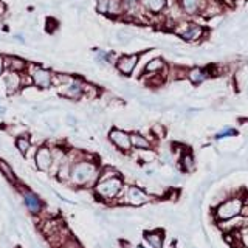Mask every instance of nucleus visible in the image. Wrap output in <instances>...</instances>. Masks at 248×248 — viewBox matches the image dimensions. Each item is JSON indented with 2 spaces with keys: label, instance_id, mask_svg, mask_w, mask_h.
<instances>
[{
  "label": "nucleus",
  "instance_id": "obj_25",
  "mask_svg": "<svg viewBox=\"0 0 248 248\" xmlns=\"http://www.w3.org/2000/svg\"><path fill=\"white\" fill-rule=\"evenodd\" d=\"M14 147L17 149V152L22 155V157H27L30 154L31 147H33V140H31L30 134H23L14 138Z\"/></svg>",
  "mask_w": 248,
  "mask_h": 248
},
{
  "label": "nucleus",
  "instance_id": "obj_4",
  "mask_svg": "<svg viewBox=\"0 0 248 248\" xmlns=\"http://www.w3.org/2000/svg\"><path fill=\"white\" fill-rule=\"evenodd\" d=\"M124 185L126 182H124V177L121 174L110 178H99L96 185L92 188L93 197L104 205H116L124 189Z\"/></svg>",
  "mask_w": 248,
  "mask_h": 248
},
{
  "label": "nucleus",
  "instance_id": "obj_34",
  "mask_svg": "<svg viewBox=\"0 0 248 248\" xmlns=\"http://www.w3.org/2000/svg\"><path fill=\"white\" fill-rule=\"evenodd\" d=\"M65 121H67V124H68V126H72V127H73V126H76V124H78V120L75 118L73 115H70V113H68V115L65 116Z\"/></svg>",
  "mask_w": 248,
  "mask_h": 248
},
{
  "label": "nucleus",
  "instance_id": "obj_23",
  "mask_svg": "<svg viewBox=\"0 0 248 248\" xmlns=\"http://www.w3.org/2000/svg\"><path fill=\"white\" fill-rule=\"evenodd\" d=\"M0 174H2V177L5 178V180L13 185L14 188L17 186L20 182H19V177H17V172H16V169L13 165H10L6 160L3 158H0Z\"/></svg>",
  "mask_w": 248,
  "mask_h": 248
},
{
  "label": "nucleus",
  "instance_id": "obj_36",
  "mask_svg": "<svg viewBox=\"0 0 248 248\" xmlns=\"http://www.w3.org/2000/svg\"><path fill=\"white\" fill-rule=\"evenodd\" d=\"M5 112H6V108L0 106V115H5Z\"/></svg>",
  "mask_w": 248,
  "mask_h": 248
},
{
  "label": "nucleus",
  "instance_id": "obj_16",
  "mask_svg": "<svg viewBox=\"0 0 248 248\" xmlns=\"http://www.w3.org/2000/svg\"><path fill=\"white\" fill-rule=\"evenodd\" d=\"M208 0H178V8L186 16H203Z\"/></svg>",
  "mask_w": 248,
  "mask_h": 248
},
{
  "label": "nucleus",
  "instance_id": "obj_22",
  "mask_svg": "<svg viewBox=\"0 0 248 248\" xmlns=\"http://www.w3.org/2000/svg\"><path fill=\"white\" fill-rule=\"evenodd\" d=\"M141 8L146 14L158 16L168 8V0H141Z\"/></svg>",
  "mask_w": 248,
  "mask_h": 248
},
{
  "label": "nucleus",
  "instance_id": "obj_13",
  "mask_svg": "<svg viewBox=\"0 0 248 248\" xmlns=\"http://www.w3.org/2000/svg\"><path fill=\"white\" fill-rule=\"evenodd\" d=\"M140 59H141V53H127V54H120L115 61V68L116 72L123 76H132L138 65Z\"/></svg>",
  "mask_w": 248,
  "mask_h": 248
},
{
  "label": "nucleus",
  "instance_id": "obj_32",
  "mask_svg": "<svg viewBox=\"0 0 248 248\" xmlns=\"http://www.w3.org/2000/svg\"><path fill=\"white\" fill-rule=\"evenodd\" d=\"M151 132H152V135L154 137H157V138H161L163 135H165V132H166V129L161 126V124H155V126L151 129Z\"/></svg>",
  "mask_w": 248,
  "mask_h": 248
},
{
  "label": "nucleus",
  "instance_id": "obj_6",
  "mask_svg": "<svg viewBox=\"0 0 248 248\" xmlns=\"http://www.w3.org/2000/svg\"><path fill=\"white\" fill-rule=\"evenodd\" d=\"M27 73H30L31 79H33V87H36L39 90L53 89V73H54L53 68L30 62Z\"/></svg>",
  "mask_w": 248,
  "mask_h": 248
},
{
  "label": "nucleus",
  "instance_id": "obj_24",
  "mask_svg": "<svg viewBox=\"0 0 248 248\" xmlns=\"http://www.w3.org/2000/svg\"><path fill=\"white\" fill-rule=\"evenodd\" d=\"M168 68L166 62L163 58H152L143 68V75H161Z\"/></svg>",
  "mask_w": 248,
  "mask_h": 248
},
{
  "label": "nucleus",
  "instance_id": "obj_2",
  "mask_svg": "<svg viewBox=\"0 0 248 248\" xmlns=\"http://www.w3.org/2000/svg\"><path fill=\"white\" fill-rule=\"evenodd\" d=\"M247 194L245 192H237V194H230L219 203H216L211 209V216L214 222L219 225L223 222L234 220L237 217L244 216V209L247 205Z\"/></svg>",
  "mask_w": 248,
  "mask_h": 248
},
{
  "label": "nucleus",
  "instance_id": "obj_28",
  "mask_svg": "<svg viewBox=\"0 0 248 248\" xmlns=\"http://www.w3.org/2000/svg\"><path fill=\"white\" fill-rule=\"evenodd\" d=\"M101 93H103V90H101L96 84H93L90 81H85V84H84V99L95 101V99L101 98Z\"/></svg>",
  "mask_w": 248,
  "mask_h": 248
},
{
  "label": "nucleus",
  "instance_id": "obj_21",
  "mask_svg": "<svg viewBox=\"0 0 248 248\" xmlns=\"http://www.w3.org/2000/svg\"><path fill=\"white\" fill-rule=\"evenodd\" d=\"M123 6H124V19L134 20L135 17L144 13L141 8V0H123Z\"/></svg>",
  "mask_w": 248,
  "mask_h": 248
},
{
  "label": "nucleus",
  "instance_id": "obj_7",
  "mask_svg": "<svg viewBox=\"0 0 248 248\" xmlns=\"http://www.w3.org/2000/svg\"><path fill=\"white\" fill-rule=\"evenodd\" d=\"M16 189H17V191L20 192L22 202H23V206H25V209L28 211V214L37 217V216H41V214L44 213L45 205H44L42 199L39 197V194H37V192H34L33 189H30L28 186L22 185V183H19L17 186H16Z\"/></svg>",
  "mask_w": 248,
  "mask_h": 248
},
{
  "label": "nucleus",
  "instance_id": "obj_8",
  "mask_svg": "<svg viewBox=\"0 0 248 248\" xmlns=\"http://www.w3.org/2000/svg\"><path fill=\"white\" fill-rule=\"evenodd\" d=\"M172 31L182 39V41L191 42V44L200 41V39L205 36V28L199 25V23L188 22V20L178 22L177 25L172 27Z\"/></svg>",
  "mask_w": 248,
  "mask_h": 248
},
{
  "label": "nucleus",
  "instance_id": "obj_3",
  "mask_svg": "<svg viewBox=\"0 0 248 248\" xmlns=\"http://www.w3.org/2000/svg\"><path fill=\"white\" fill-rule=\"evenodd\" d=\"M39 231L51 248H59L68 237L73 236L59 216H48L42 219V222L39 223Z\"/></svg>",
  "mask_w": 248,
  "mask_h": 248
},
{
  "label": "nucleus",
  "instance_id": "obj_14",
  "mask_svg": "<svg viewBox=\"0 0 248 248\" xmlns=\"http://www.w3.org/2000/svg\"><path fill=\"white\" fill-rule=\"evenodd\" d=\"M2 82H3V90L8 96H14L23 90V81H22V73H16V72H6L2 76Z\"/></svg>",
  "mask_w": 248,
  "mask_h": 248
},
{
  "label": "nucleus",
  "instance_id": "obj_27",
  "mask_svg": "<svg viewBox=\"0 0 248 248\" xmlns=\"http://www.w3.org/2000/svg\"><path fill=\"white\" fill-rule=\"evenodd\" d=\"M137 154V160L141 165H151L155 160L158 158V154L155 149H144V151H135Z\"/></svg>",
  "mask_w": 248,
  "mask_h": 248
},
{
  "label": "nucleus",
  "instance_id": "obj_9",
  "mask_svg": "<svg viewBox=\"0 0 248 248\" xmlns=\"http://www.w3.org/2000/svg\"><path fill=\"white\" fill-rule=\"evenodd\" d=\"M107 140H108V143L112 144L113 149H116L120 154L127 155L134 151L130 143V132H127L126 129L112 127L107 134Z\"/></svg>",
  "mask_w": 248,
  "mask_h": 248
},
{
  "label": "nucleus",
  "instance_id": "obj_31",
  "mask_svg": "<svg viewBox=\"0 0 248 248\" xmlns=\"http://www.w3.org/2000/svg\"><path fill=\"white\" fill-rule=\"evenodd\" d=\"M45 28H46V31L48 33H56V30L59 28V23H58V20L54 19V17H48L46 19V22H45Z\"/></svg>",
  "mask_w": 248,
  "mask_h": 248
},
{
  "label": "nucleus",
  "instance_id": "obj_17",
  "mask_svg": "<svg viewBox=\"0 0 248 248\" xmlns=\"http://www.w3.org/2000/svg\"><path fill=\"white\" fill-rule=\"evenodd\" d=\"M211 76H213V73H211V68L209 67L208 68L206 67H192V68L186 70V78H188L189 82L194 85L205 82Z\"/></svg>",
  "mask_w": 248,
  "mask_h": 248
},
{
  "label": "nucleus",
  "instance_id": "obj_1",
  "mask_svg": "<svg viewBox=\"0 0 248 248\" xmlns=\"http://www.w3.org/2000/svg\"><path fill=\"white\" fill-rule=\"evenodd\" d=\"M101 168L103 165L96 158V155L90 152H82V155L78 160L73 161L72 172H70L68 186H72L75 189H90L96 185Z\"/></svg>",
  "mask_w": 248,
  "mask_h": 248
},
{
  "label": "nucleus",
  "instance_id": "obj_19",
  "mask_svg": "<svg viewBox=\"0 0 248 248\" xmlns=\"http://www.w3.org/2000/svg\"><path fill=\"white\" fill-rule=\"evenodd\" d=\"M30 62L27 59H23L17 54H6V70L8 72H16V73H25L28 70Z\"/></svg>",
  "mask_w": 248,
  "mask_h": 248
},
{
  "label": "nucleus",
  "instance_id": "obj_35",
  "mask_svg": "<svg viewBox=\"0 0 248 248\" xmlns=\"http://www.w3.org/2000/svg\"><path fill=\"white\" fill-rule=\"evenodd\" d=\"M245 200H247V205H245V209H244V217H248V194H247Z\"/></svg>",
  "mask_w": 248,
  "mask_h": 248
},
{
  "label": "nucleus",
  "instance_id": "obj_11",
  "mask_svg": "<svg viewBox=\"0 0 248 248\" xmlns=\"http://www.w3.org/2000/svg\"><path fill=\"white\" fill-rule=\"evenodd\" d=\"M84 84H85V79L81 76H75V79L64 85V87L61 89H56L59 96L65 98L68 101H73V103H78V101H82L84 99Z\"/></svg>",
  "mask_w": 248,
  "mask_h": 248
},
{
  "label": "nucleus",
  "instance_id": "obj_29",
  "mask_svg": "<svg viewBox=\"0 0 248 248\" xmlns=\"http://www.w3.org/2000/svg\"><path fill=\"white\" fill-rule=\"evenodd\" d=\"M59 248H84V247H82V244L75 236H72V237H68Z\"/></svg>",
  "mask_w": 248,
  "mask_h": 248
},
{
  "label": "nucleus",
  "instance_id": "obj_30",
  "mask_svg": "<svg viewBox=\"0 0 248 248\" xmlns=\"http://www.w3.org/2000/svg\"><path fill=\"white\" fill-rule=\"evenodd\" d=\"M237 134L236 129H231V127H227V129H223L220 132H217V134L214 135L216 140H223V138H227V137H234Z\"/></svg>",
  "mask_w": 248,
  "mask_h": 248
},
{
  "label": "nucleus",
  "instance_id": "obj_33",
  "mask_svg": "<svg viewBox=\"0 0 248 248\" xmlns=\"http://www.w3.org/2000/svg\"><path fill=\"white\" fill-rule=\"evenodd\" d=\"M6 72V54L0 53V78Z\"/></svg>",
  "mask_w": 248,
  "mask_h": 248
},
{
  "label": "nucleus",
  "instance_id": "obj_5",
  "mask_svg": "<svg viewBox=\"0 0 248 248\" xmlns=\"http://www.w3.org/2000/svg\"><path fill=\"white\" fill-rule=\"evenodd\" d=\"M155 199L157 197H154L149 191L143 188V186L135 185V183H126L118 202H116V205L129 206V208H141V206L152 203Z\"/></svg>",
  "mask_w": 248,
  "mask_h": 248
},
{
  "label": "nucleus",
  "instance_id": "obj_26",
  "mask_svg": "<svg viewBox=\"0 0 248 248\" xmlns=\"http://www.w3.org/2000/svg\"><path fill=\"white\" fill-rule=\"evenodd\" d=\"M75 79L73 73L68 72H54L53 73V89H61Z\"/></svg>",
  "mask_w": 248,
  "mask_h": 248
},
{
  "label": "nucleus",
  "instance_id": "obj_12",
  "mask_svg": "<svg viewBox=\"0 0 248 248\" xmlns=\"http://www.w3.org/2000/svg\"><path fill=\"white\" fill-rule=\"evenodd\" d=\"M34 166L37 170H41V172H50L51 169V165H53V152H51V146L48 143H42L36 147L34 151Z\"/></svg>",
  "mask_w": 248,
  "mask_h": 248
},
{
  "label": "nucleus",
  "instance_id": "obj_18",
  "mask_svg": "<svg viewBox=\"0 0 248 248\" xmlns=\"http://www.w3.org/2000/svg\"><path fill=\"white\" fill-rule=\"evenodd\" d=\"M130 143H132V149L134 151H144V149H154V141L152 140L141 134V132L134 130L130 132Z\"/></svg>",
  "mask_w": 248,
  "mask_h": 248
},
{
  "label": "nucleus",
  "instance_id": "obj_10",
  "mask_svg": "<svg viewBox=\"0 0 248 248\" xmlns=\"http://www.w3.org/2000/svg\"><path fill=\"white\" fill-rule=\"evenodd\" d=\"M96 13L110 19H124L123 0H95Z\"/></svg>",
  "mask_w": 248,
  "mask_h": 248
},
{
  "label": "nucleus",
  "instance_id": "obj_20",
  "mask_svg": "<svg viewBox=\"0 0 248 248\" xmlns=\"http://www.w3.org/2000/svg\"><path fill=\"white\" fill-rule=\"evenodd\" d=\"M178 168H180V172L183 174H191L196 170V158H194V154L189 149H185L180 157H178Z\"/></svg>",
  "mask_w": 248,
  "mask_h": 248
},
{
  "label": "nucleus",
  "instance_id": "obj_15",
  "mask_svg": "<svg viewBox=\"0 0 248 248\" xmlns=\"http://www.w3.org/2000/svg\"><path fill=\"white\" fill-rule=\"evenodd\" d=\"M166 234L163 230H147L143 232L144 248H165Z\"/></svg>",
  "mask_w": 248,
  "mask_h": 248
}]
</instances>
